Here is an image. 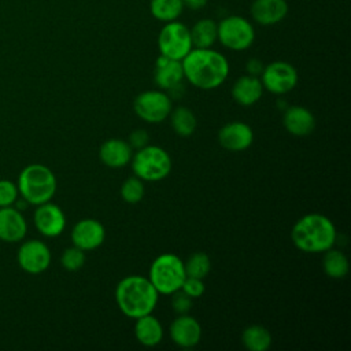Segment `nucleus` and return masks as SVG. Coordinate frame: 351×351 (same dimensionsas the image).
Listing matches in <instances>:
<instances>
[{
    "label": "nucleus",
    "instance_id": "473e14b6",
    "mask_svg": "<svg viewBox=\"0 0 351 351\" xmlns=\"http://www.w3.org/2000/svg\"><path fill=\"white\" fill-rule=\"evenodd\" d=\"M181 291L185 292L188 296H191L192 299L195 298H200L204 293V282L202 278H196V277H185L182 285H181Z\"/></svg>",
    "mask_w": 351,
    "mask_h": 351
},
{
    "label": "nucleus",
    "instance_id": "6ab92c4d",
    "mask_svg": "<svg viewBox=\"0 0 351 351\" xmlns=\"http://www.w3.org/2000/svg\"><path fill=\"white\" fill-rule=\"evenodd\" d=\"M184 80V70L181 60L170 59L160 55L154 67V81L158 88L162 90H167L171 86L182 82Z\"/></svg>",
    "mask_w": 351,
    "mask_h": 351
},
{
    "label": "nucleus",
    "instance_id": "4468645a",
    "mask_svg": "<svg viewBox=\"0 0 351 351\" xmlns=\"http://www.w3.org/2000/svg\"><path fill=\"white\" fill-rule=\"evenodd\" d=\"M254 132L250 125L241 121H233L223 125L218 132V143L228 151L240 152L251 147Z\"/></svg>",
    "mask_w": 351,
    "mask_h": 351
},
{
    "label": "nucleus",
    "instance_id": "c9c22d12",
    "mask_svg": "<svg viewBox=\"0 0 351 351\" xmlns=\"http://www.w3.org/2000/svg\"><path fill=\"white\" fill-rule=\"evenodd\" d=\"M208 0H182L184 8L192 10V11H199L207 5Z\"/></svg>",
    "mask_w": 351,
    "mask_h": 351
},
{
    "label": "nucleus",
    "instance_id": "2f4dec72",
    "mask_svg": "<svg viewBox=\"0 0 351 351\" xmlns=\"http://www.w3.org/2000/svg\"><path fill=\"white\" fill-rule=\"evenodd\" d=\"M171 307L178 315L186 314L192 308V298L178 289L171 293Z\"/></svg>",
    "mask_w": 351,
    "mask_h": 351
},
{
    "label": "nucleus",
    "instance_id": "72a5a7b5",
    "mask_svg": "<svg viewBox=\"0 0 351 351\" xmlns=\"http://www.w3.org/2000/svg\"><path fill=\"white\" fill-rule=\"evenodd\" d=\"M128 143H129V145L132 147V149H136V151H137V149H140V148L148 145V143H149V136H148V133H147L144 129H136V130H133V132L129 134Z\"/></svg>",
    "mask_w": 351,
    "mask_h": 351
},
{
    "label": "nucleus",
    "instance_id": "f03ea898",
    "mask_svg": "<svg viewBox=\"0 0 351 351\" xmlns=\"http://www.w3.org/2000/svg\"><path fill=\"white\" fill-rule=\"evenodd\" d=\"M159 299V292L148 277L128 276L115 288V302L121 313L129 318H138L151 314Z\"/></svg>",
    "mask_w": 351,
    "mask_h": 351
},
{
    "label": "nucleus",
    "instance_id": "a211bd4d",
    "mask_svg": "<svg viewBox=\"0 0 351 351\" xmlns=\"http://www.w3.org/2000/svg\"><path fill=\"white\" fill-rule=\"evenodd\" d=\"M284 128L288 133L296 137H304L315 129V118L313 112L303 106H289L282 117Z\"/></svg>",
    "mask_w": 351,
    "mask_h": 351
},
{
    "label": "nucleus",
    "instance_id": "f3484780",
    "mask_svg": "<svg viewBox=\"0 0 351 351\" xmlns=\"http://www.w3.org/2000/svg\"><path fill=\"white\" fill-rule=\"evenodd\" d=\"M288 8L287 0H254L250 5V15L258 25L271 26L287 16Z\"/></svg>",
    "mask_w": 351,
    "mask_h": 351
},
{
    "label": "nucleus",
    "instance_id": "f257e3e1",
    "mask_svg": "<svg viewBox=\"0 0 351 351\" xmlns=\"http://www.w3.org/2000/svg\"><path fill=\"white\" fill-rule=\"evenodd\" d=\"M181 63L184 78L203 90L218 88L229 75L228 59L211 48H192Z\"/></svg>",
    "mask_w": 351,
    "mask_h": 351
},
{
    "label": "nucleus",
    "instance_id": "423d86ee",
    "mask_svg": "<svg viewBox=\"0 0 351 351\" xmlns=\"http://www.w3.org/2000/svg\"><path fill=\"white\" fill-rule=\"evenodd\" d=\"M186 277L184 262L174 254H162L149 266L148 280L159 293L171 295L181 289Z\"/></svg>",
    "mask_w": 351,
    "mask_h": 351
},
{
    "label": "nucleus",
    "instance_id": "f704fd0d",
    "mask_svg": "<svg viewBox=\"0 0 351 351\" xmlns=\"http://www.w3.org/2000/svg\"><path fill=\"white\" fill-rule=\"evenodd\" d=\"M263 67H265L263 63H262L259 59H256V58H251V59L247 62V64H245L247 74L255 75V77H259V75L262 74Z\"/></svg>",
    "mask_w": 351,
    "mask_h": 351
},
{
    "label": "nucleus",
    "instance_id": "20e7f679",
    "mask_svg": "<svg viewBox=\"0 0 351 351\" xmlns=\"http://www.w3.org/2000/svg\"><path fill=\"white\" fill-rule=\"evenodd\" d=\"M56 177L53 171L41 163L25 166L16 181L19 197L32 206H38L52 200L56 192Z\"/></svg>",
    "mask_w": 351,
    "mask_h": 351
},
{
    "label": "nucleus",
    "instance_id": "393cba45",
    "mask_svg": "<svg viewBox=\"0 0 351 351\" xmlns=\"http://www.w3.org/2000/svg\"><path fill=\"white\" fill-rule=\"evenodd\" d=\"M241 341L250 351H266L271 346V335L262 325H250L243 330Z\"/></svg>",
    "mask_w": 351,
    "mask_h": 351
},
{
    "label": "nucleus",
    "instance_id": "2eb2a0df",
    "mask_svg": "<svg viewBox=\"0 0 351 351\" xmlns=\"http://www.w3.org/2000/svg\"><path fill=\"white\" fill-rule=\"evenodd\" d=\"M27 233V222L19 208L14 206L0 207V240L4 243H21Z\"/></svg>",
    "mask_w": 351,
    "mask_h": 351
},
{
    "label": "nucleus",
    "instance_id": "bb28decb",
    "mask_svg": "<svg viewBox=\"0 0 351 351\" xmlns=\"http://www.w3.org/2000/svg\"><path fill=\"white\" fill-rule=\"evenodd\" d=\"M182 11V0H149L151 15L163 23L177 21Z\"/></svg>",
    "mask_w": 351,
    "mask_h": 351
},
{
    "label": "nucleus",
    "instance_id": "a878e982",
    "mask_svg": "<svg viewBox=\"0 0 351 351\" xmlns=\"http://www.w3.org/2000/svg\"><path fill=\"white\" fill-rule=\"evenodd\" d=\"M348 259L340 250L329 248L324 252L322 269L330 278H344L348 274Z\"/></svg>",
    "mask_w": 351,
    "mask_h": 351
},
{
    "label": "nucleus",
    "instance_id": "39448f33",
    "mask_svg": "<svg viewBox=\"0 0 351 351\" xmlns=\"http://www.w3.org/2000/svg\"><path fill=\"white\" fill-rule=\"evenodd\" d=\"M132 170L143 181L156 182L171 171V158L166 149L158 145H145L132 156Z\"/></svg>",
    "mask_w": 351,
    "mask_h": 351
},
{
    "label": "nucleus",
    "instance_id": "9d476101",
    "mask_svg": "<svg viewBox=\"0 0 351 351\" xmlns=\"http://www.w3.org/2000/svg\"><path fill=\"white\" fill-rule=\"evenodd\" d=\"M263 89L274 95H284L291 92L298 84L296 69L284 60H276L263 67L259 75Z\"/></svg>",
    "mask_w": 351,
    "mask_h": 351
},
{
    "label": "nucleus",
    "instance_id": "ddd939ff",
    "mask_svg": "<svg viewBox=\"0 0 351 351\" xmlns=\"http://www.w3.org/2000/svg\"><path fill=\"white\" fill-rule=\"evenodd\" d=\"M71 243L82 251H92L100 247L106 237L104 226L93 218L80 219L71 229Z\"/></svg>",
    "mask_w": 351,
    "mask_h": 351
},
{
    "label": "nucleus",
    "instance_id": "cd10ccee",
    "mask_svg": "<svg viewBox=\"0 0 351 351\" xmlns=\"http://www.w3.org/2000/svg\"><path fill=\"white\" fill-rule=\"evenodd\" d=\"M185 273L188 277H196V278H204L211 269V262L207 254L204 252H193L189 255L186 262H184Z\"/></svg>",
    "mask_w": 351,
    "mask_h": 351
},
{
    "label": "nucleus",
    "instance_id": "1a4fd4ad",
    "mask_svg": "<svg viewBox=\"0 0 351 351\" xmlns=\"http://www.w3.org/2000/svg\"><path fill=\"white\" fill-rule=\"evenodd\" d=\"M133 108L136 115L143 121L148 123H160L169 117L173 108V101L162 89L145 90L136 96Z\"/></svg>",
    "mask_w": 351,
    "mask_h": 351
},
{
    "label": "nucleus",
    "instance_id": "412c9836",
    "mask_svg": "<svg viewBox=\"0 0 351 351\" xmlns=\"http://www.w3.org/2000/svg\"><path fill=\"white\" fill-rule=\"evenodd\" d=\"M263 95V85L259 77L255 75H241L232 86V97L240 106H252Z\"/></svg>",
    "mask_w": 351,
    "mask_h": 351
},
{
    "label": "nucleus",
    "instance_id": "dca6fc26",
    "mask_svg": "<svg viewBox=\"0 0 351 351\" xmlns=\"http://www.w3.org/2000/svg\"><path fill=\"white\" fill-rule=\"evenodd\" d=\"M170 339L181 348H192L202 339V326L196 318L180 314L169 328Z\"/></svg>",
    "mask_w": 351,
    "mask_h": 351
},
{
    "label": "nucleus",
    "instance_id": "7ed1b4c3",
    "mask_svg": "<svg viewBox=\"0 0 351 351\" xmlns=\"http://www.w3.org/2000/svg\"><path fill=\"white\" fill-rule=\"evenodd\" d=\"M291 240L303 252H325L336 241V228L326 215L306 214L292 226Z\"/></svg>",
    "mask_w": 351,
    "mask_h": 351
},
{
    "label": "nucleus",
    "instance_id": "4be33fe9",
    "mask_svg": "<svg viewBox=\"0 0 351 351\" xmlns=\"http://www.w3.org/2000/svg\"><path fill=\"white\" fill-rule=\"evenodd\" d=\"M134 335L140 344L145 347H155L163 339V326L151 313L136 318Z\"/></svg>",
    "mask_w": 351,
    "mask_h": 351
},
{
    "label": "nucleus",
    "instance_id": "b1692460",
    "mask_svg": "<svg viewBox=\"0 0 351 351\" xmlns=\"http://www.w3.org/2000/svg\"><path fill=\"white\" fill-rule=\"evenodd\" d=\"M170 125L171 129L181 137H189L195 133L197 126V119L192 110L184 106H178L176 108H171L170 114Z\"/></svg>",
    "mask_w": 351,
    "mask_h": 351
},
{
    "label": "nucleus",
    "instance_id": "9b49d317",
    "mask_svg": "<svg viewBox=\"0 0 351 351\" xmlns=\"http://www.w3.org/2000/svg\"><path fill=\"white\" fill-rule=\"evenodd\" d=\"M16 262L27 274H40L51 265V250L41 240L23 239L16 252Z\"/></svg>",
    "mask_w": 351,
    "mask_h": 351
},
{
    "label": "nucleus",
    "instance_id": "7c9ffc66",
    "mask_svg": "<svg viewBox=\"0 0 351 351\" xmlns=\"http://www.w3.org/2000/svg\"><path fill=\"white\" fill-rule=\"evenodd\" d=\"M19 199V191L16 182L11 180H0V207L14 206Z\"/></svg>",
    "mask_w": 351,
    "mask_h": 351
},
{
    "label": "nucleus",
    "instance_id": "6e6552de",
    "mask_svg": "<svg viewBox=\"0 0 351 351\" xmlns=\"http://www.w3.org/2000/svg\"><path fill=\"white\" fill-rule=\"evenodd\" d=\"M158 48L160 55L170 59L182 60L193 48L189 27H186L178 19L166 22L158 36Z\"/></svg>",
    "mask_w": 351,
    "mask_h": 351
},
{
    "label": "nucleus",
    "instance_id": "f8f14e48",
    "mask_svg": "<svg viewBox=\"0 0 351 351\" xmlns=\"http://www.w3.org/2000/svg\"><path fill=\"white\" fill-rule=\"evenodd\" d=\"M33 222L38 233L43 236L56 237L62 234L66 228V215L58 204L49 200L36 206L33 213Z\"/></svg>",
    "mask_w": 351,
    "mask_h": 351
},
{
    "label": "nucleus",
    "instance_id": "c85d7f7f",
    "mask_svg": "<svg viewBox=\"0 0 351 351\" xmlns=\"http://www.w3.org/2000/svg\"><path fill=\"white\" fill-rule=\"evenodd\" d=\"M144 181L136 176L126 178L121 186V196L126 203L136 204L144 197Z\"/></svg>",
    "mask_w": 351,
    "mask_h": 351
},
{
    "label": "nucleus",
    "instance_id": "0eeeda50",
    "mask_svg": "<svg viewBox=\"0 0 351 351\" xmlns=\"http://www.w3.org/2000/svg\"><path fill=\"white\" fill-rule=\"evenodd\" d=\"M217 26V41L230 51H245L255 40V29L252 23L240 15H229L221 19Z\"/></svg>",
    "mask_w": 351,
    "mask_h": 351
},
{
    "label": "nucleus",
    "instance_id": "5701e85b",
    "mask_svg": "<svg viewBox=\"0 0 351 351\" xmlns=\"http://www.w3.org/2000/svg\"><path fill=\"white\" fill-rule=\"evenodd\" d=\"M189 33L193 48H211L217 41L218 26L215 21L203 18L189 29Z\"/></svg>",
    "mask_w": 351,
    "mask_h": 351
},
{
    "label": "nucleus",
    "instance_id": "aec40b11",
    "mask_svg": "<svg viewBox=\"0 0 351 351\" xmlns=\"http://www.w3.org/2000/svg\"><path fill=\"white\" fill-rule=\"evenodd\" d=\"M99 156L106 166L119 169L126 166L132 160L133 149L125 140L108 138L100 145Z\"/></svg>",
    "mask_w": 351,
    "mask_h": 351
},
{
    "label": "nucleus",
    "instance_id": "c756f323",
    "mask_svg": "<svg viewBox=\"0 0 351 351\" xmlns=\"http://www.w3.org/2000/svg\"><path fill=\"white\" fill-rule=\"evenodd\" d=\"M85 259H86L85 251L73 245V247H69L63 251V254L60 256V263L66 270L77 271L84 266Z\"/></svg>",
    "mask_w": 351,
    "mask_h": 351
}]
</instances>
